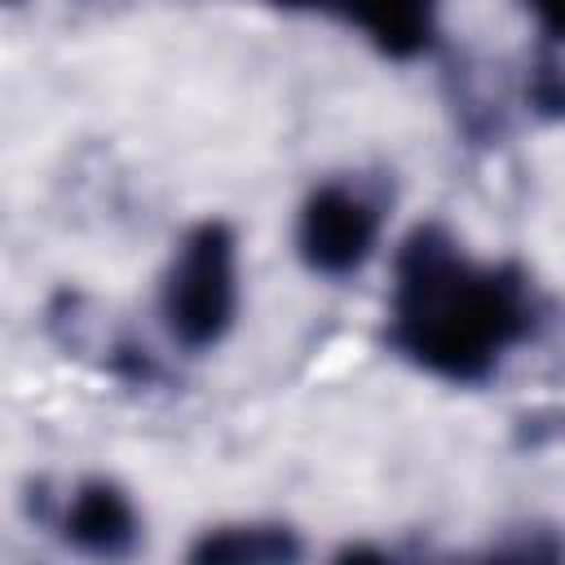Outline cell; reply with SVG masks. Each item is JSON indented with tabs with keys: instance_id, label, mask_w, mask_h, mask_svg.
Returning a JSON list of instances; mask_svg holds the SVG:
<instances>
[{
	"instance_id": "1",
	"label": "cell",
	"mask_w": 565,
	"mask_h": 565,
	"mask_svg": "<svg viewBox=\"0 0 565 565\" xmlns=\"http://www.w3.org/2000/svg\"><path fill=\"white\" fill-rule=\"evenodd\" d=\"M534 291L516 265H477L441 225H415L393 260L388 344L450 384H481L534 331Z\"/></svg>"
},
{
	"instance_id": "2",
	"label": "cell",
	"mask_w": 565,
	"mask_h": 565,
	"mask_svg": "<svg viewBox=\"0 0 565 565\" xmlns=\"http://www.w3.org/2000/svg\"><path fill=\"white\" fill-rule=\"evenodd\" d=\"M159 313L168 335L190 353L225 340L238 313V238L225 221H199L181 238L163 274Z\"/></svg>"
},
{
	"instance_id": "3",
	"label": "cell",
	"mask_w": 565,
	"mask_h": 565,
	"mask_svg": "<svg viewBox=\"0 0 565 565\" xmlns=\"http://www.w3.org/2000/svg\"><path fill=\"white\" fill-rule=\"evenodd\" d=\"M375 243H380V207L362 190L344 181H327L305 199L296 221V247L313 274L349 278L371 260Z\"/></svg>"
},
{
	"instance_id": "4",
	"label": "cell",
	"mask_w": 565,
	"mask_h": 565,
	"mask_svg": "<svg viewBox=\"0 0 565 565\" xmlns=\"http://www.w3.org/2000/svg\"><path fill=\"white\" fill-rule=\"evenodd\" d=\"M62 534L71 547H79L84 556H102V561H115V556H128L141 539V521H137V508L132 499L106 481V477H88L75 486V494L66 499V512H62Z\"/></svg>"
},
{
	"instance_id": "5",
	"label": "cell",
	"mask_w": 565,
	"mask_h": 565,
	"mask_svg": "<svg viewBox=\"0 0 565 565\" xmlns=\"http://www.w3.org/2000/svg\"><path fill=\"white\" fill-rule=\"evenodd\" d=\"M322 9L353 22L384 57L411 62L433 49L437 0H327Z\"/></svg>"
},
{
	"instance_id": "6",
	"label": "cell",
	"mask_w": 565,
	"mask_h": 565,
	"mask_svg": "<svg viewBox=\"0 0 565 565\" xmlns=\"http://www.w3.org/2000/svg\"><path fill=\"white\" fill-rule=\"evenodd\" d=\"M300 552L305 547H300L296 530L252 521V525L203 530L199 543L190 547V561H199V565H287V561H300Z\"/></svg>"
},
{
	"instance_id": "7",
	"label": "cell",
	"mask_w": 565,
	"mask_h": 565,
	"mask_svg": "<svg viewBox=\"0 0 565 565\" xmlns=\"http://www.w3.org/2000/svg\"><path fill=\"white\" fill-rule=\"evenodd\" d=\"M525 97H530L534 115H543V119H565V66H561L552 53H543V57L534 62L530 84H525Z\"/></svg>"
},
{
	"instance_id": "8",
	"label": "cell",
	"mask_w": 565,
	"mask_h": 565,
	"mask_svg": "<svg viewBox=\"0 0 565 565\" xmlns=\"http://www.w3.org/2000/svg\"><path fill=\"white\" fill-rule=\"evenodd\" d=\"M525 4L539 13V22L547 26V35L565 40V0H525Z\"/></svg>"
},
{
	"instance_id": "9",
	"label": "cell",
	"mask_w": 565,
	"mask_h": 565,
	"mask_svg": "<svg viewBox=\"0 0 565 565\" xmlns=\"http://www.w3.org/2000/svg\"><path fill=\"white\" fill-rule=\"evenodd\" d=\"M269 4H282V9H322L327 0H269Z\"/></svg>"
}]
</instances>
